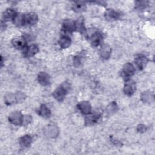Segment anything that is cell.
I'll list each match as a JSON object with an SVG mask.
<instances>
[{
	"mask_svg": "<svg viewBox=\"0 0 155 155\" xmlns=\"http://www.w3.org/2000/svg\"><path fill=\"white\" fill-rule=\"evenodd\" d=\"M101 116L99 114H91L88 116L85 119V123L87 125H92L97 123L99 120Z\"/></svg>",
	"mask_w": 155,
	"mask_h": 155,
	"instance_id": "21",
	"label": "cell"
},
{
	"mask_svg": "<svg viewBox=\"0 0 155 155\" xmlns=\"http://www.w3.org/2000/svg\"><path fill=\"white\" fill-rule=\"evenodd\" d=\"M90 39L91 43L94 46H97L99 45L102 39V35L101 33L96 31H94L91 33L90 35Z\"/></svg>",
	"mask_w": 155,
	"mask_h": 155,
	"instance_id": "6",
	"label": "cell"
},
{
	"mask_svg": "<svg viewBox=\"0 0 155 155\" xmlns=\"http://www.w3.org/2000/svg\"><path fill=\"white\" fill-rule=\"evenodd\" d=\"M23 117L22 113L20 111H14L12 113L9 117L8 120L9 121L14 125H22L23 122Z\"/></svg>",
	"mask_w": 155,
	"mask_h": 155,
	"instance_id": "3",
	"label": "cell"
},
{
	"mask_svg": "<svg viewBox=\"0 0 155 155\" xmlns=\"http://www.w3.org/2000/svg\"><path fill=\"white\" fill-rule=\"evenodd\" d=\"M78 107L79 110L84 114H89L91 111V107L90 104L88 101H82L81 102Z\"/></svg>",
	"mask_w": 155,
	"mask_h": 155,
	"instance_id": "9",
	"label": "cell"
},
{
	"mask_svg": "<svg viewBox=\"0 0 155 155\" xmlns=\"http://www.w3.org/2000/svg\"><path fill=\"white\" fill-rule=\"evenodd\" d=\"M136 90V84L133 80H127L124 85V91L125 94L131 96Z\"/></svg>",
	"mask_w": 155,
	"mask_h": 155,
	"instance_id": "5",
	"label": "cell"
},
{
	"mask_svg": "<svg viewBox=\"0 0 155 155\" xmlns=\"http://www.w3.org/2000/svg\"><path fill=\"white\" fill-rule=\"evenodd\" d=\"M75 22V30L81 33H84L85 31L84 21L82 17L79 18Z\"/></svg>",
	"mask_w": 155,
	"mask_h": 155,
	"instance_id": "22",
	"label": "cell"
},
{
	"mask_svg": "<svg viewBox=\"0 0 155 155\" xmlns=\"http://www.w3.org/2000/svg\"><path fill=\"white\" fill-rule=\"evenodd\" d=\"M32 120V118L31 117V116L30 115H25L23 117V122H22V125H27L29 123L31 122Z\"/></svg>",
	"mask_w": 155,
	"mask_h": 155,
	"instance_id": "27",
	"label": "cell"
},
{
	"mask_svg": "<svg viewBox=\"0 0 155 155\" xmlns=\"http://www.w3.org/2000/svg\"><path fill=\"white\" fill-rule=\"evenodd\" d=\"M111 53V48L110 47V45L107 44L102 45L99 51V54L101 55V57L103 59H107L109 58Z\"/></svg>",
	"mask_w": 155,
	"mask_h": 155,
	"instance_id": "10",
	"label": "cell"
},
{
	"mask_svg": "<svg viewBox=\"0 0 155 155\" xmlns=\"http://www.w3.org/2000/svg\"><path fill=\"white\" fill-rule=\"evenodd\" d=\"M5 103L7 105H11L18 102L16 93H8L4 96Z\"/></svg>",
	"mask_w": 155,
	"mask_h": 155,
	"instance_id": "19",
	"label": "cell"
},
{
	"mask_svg": "<svg viewBox=\"0 0 155 155\" xmlns=\"http://www.w3.org/2000/svg\"><path fill=\"white\" fill-rule=\"evenodd\" d=\"M38 114L44 118H48L51 115V111L44 104H42L41 105L39 109Z\"/></svg>",
	"mask_w": 155,
	"mask_h": 155,
	"instance_id": "18",
	"label": "cell"
},
{
	"mask_svg": "<svg viewBox=\"0 0 155 155\" xmlns=\"http://www.w3.org/2000/svg\"><path fill=\"white\" fill-rule=\"evenodd\" d=\"M141 100L144 102H150L153 100V95L150 91H144L141 94Z\"/></svg>",
	"mask_w": 155,
	"mask_h": 155,
	"instance_id": "24",
	"label": "cell"
},
{
	"mask_svg": "<svg viewBox=\"0 0 155 155\" xmlns=\"http://www.w3.org/2000/svg\"><path fill=\"white\" fill-rule=\"evenodd\" d=\"M16 12L13 9H7L6 10L4 13H3V19L6 21H10V20H13L15 16L16 15Z\"/></svg>",
	"mask_w": 155,
	"mask_h": 155,
	"instance_id": "16",
	"label": "cell"
},
{
	"mask_svg": "<svg viewBox=\"0 0 155 155\" xmlns=\"http://www.w3.org/2000/svg\"><path fill=\"white\" fill-rule=\"evenodd\" d=\"M147 5V2L146 1H138L136 4V7L138 8H142V7H145Z\"/></svg>",
	"mask_w": 155,
	"mask_h": 155,
	"instance_id": "29",
	"label": "cell"
},
{
	"mask_svg": "<svg viewBox=\"0 0 155 155\" xmlns=\"http://www.w3.org/2000/svg\"><path fill=\"white\" fill-rule=\"evenodd\" d=\"M107 112L109 113L110 114H113L115 112L117 111V104L114 102H113L112 103H111L108 107H107Z\"/></svg>",
	"mask_w": 155,
	"mask_h": 155,
	"instance_id": "26",
	"label": "cell"
},
{
	"mask_svg": "<svg viewBox=\"0 0 155 155\" xmlns=\"http://www.w3.org/2000/svg\"><path fill=\"white\" fill-rule=\"evenodd\" d=\"M70 88V84L67 82H64L53 91V96L57 101H62L65 98Z\"/></svg>",
	"mask_w": 155,
	"mask_h": 155,
	"instance_id": "1",
	"label": "cell"
},
{
	"mask_svg": "<svg viewBox=\"0 0 155 155\" xmlns=\"http://www.w3.org/2000/svg\"><path fill=\"white\" fill-rule=\"evenodd\" d=\"M32 142V137L30 135L27 134L22 137L19 140V144L23 147H28L30 146Z\"/></svg>",
	"mask_w": 155,
	"mask_h": 155,
	"instance_id": "17",
	"label": "cell"
},
{
	"mask_svg": "<svg viewBox=\"0 0 155 155\" xmlns=\"http://www.w3.org/2000/svg\"><path fill=\"white\" fill-rule=\"evenodd\" d=\"M148 62V59L144 56H139L137 57L135 59V64L140 70L144 68L147 65Z\"/></svg>",
	"mask_w": 155,
	"mask_h": 155,
	"instance_id": "14",
	"label": "cell"
},
{
	"mask_svg": "<svg viewBox=\"0 0 155 155\" xmlns=\"http://www.w3.org/2000/svg\"><path fill=\"white\" fill-rule=\"evenodd\" d=\"M44 134L49 137H56L59 134V129L54 124H49L47 125L44 130Z\"/></svg>",
	"mask_w": 155,
	"mask_h": 155,
	"instance_id": "2",
	"label": "cell"
},
{
	"mask_svg": "<svg viewBox=\"0 0 155 155\" xmlns=\"http://www.w3.org/2000/svg\"><path fill=\"white\" fill-rule=\"evenodd\" d=\"M137 130L139 131V132H140V133H143V132H145L146 130H147V127L144 125H142V124H140V125H139L137 127Z\"/></svg>",
	"mask_w": 155,
	"mask_h": 155,
	"instance_id": "30",
	"label": "cell"
},
{
	"mask_svg": "<svg viewBox=\"0 0 155 155\" xmlns=\"http://www.w3.org/2000/svg\"><path fill=\"white\" fill-rule=\"evenodd\" d=\"M71 42V39L67 36H62L59 41V44L62 48H66L68 47L70 45Z\"/></svg>",
	"mask_w": 155,
	"mask_h": 155,
	"instance_id": "20",
	"label": "cell"
},
{
	"mask_svg": "<svg viewBox=\"0 0 155 155\" xmlns=\"http://www.w3.org/2000/svg\"><path fill=\"white\" fill-rule=\"evenodd\" d=\"M81 62H82V59H81V56H77L74 58V64L75 66H76V67L79 66L81 64Z\"/></svg>",
	"mask_w": 155,
	"mask_h": 155,
	"instance_id": "28",
	"label": "cell"
},
{
	"mask_svg": "<svg viewBox=\"0 0 155 155\" xmlns=\"http://www.w3.org/2000/svg\"><path fill=\"white\" fill-rule=\"evenodd\" d=\"M38 21V15L33 12L28 13L24 15V25H32L35 24Z\"/></svg>",
	"mask_w": 155,
	"mask_h": 155,
	"instance_id": "4",
	"label": "cell"
},
{
	"mask_svg": "<svg viewBox=\"0 0 155 155\" xmlns=\"http://www.w3.org/2000/svg\"><path fill=\"white\" fill-rule=\"evenodd\" d=\"M72 8L74 12H76L77 13H79V12H84L86 8V6L83 3L76 2L73 5Z\"/></svg>",
	"mask_w": 155,
	"mask_h": 155,
	"instance_id": "25",
	"label": "cell"
},
{
	"mask_svg": "<svg viewBox=\"0 0 155 155\" xmlns=\"http://www.w3.org/2000/svg\"><path fill=\"white\" fill-rule=\"evenodd\" d=\"M12 44L14 47L17 49H22L25 47L26 42L24 38L22 37H18L14 38L12 41Z\"/></svg>",
	"mask_w": 155,
	"mask_h": 155,
	"instance_id": "11",
	"label": "cell"
},
{
	"mask_svg": "<svg viewBox=\"0 0 155 155\" xmlns=\"http://www.w3.org/2000/svg\"><path fill=\"white\" fill-rule=\"evenodd\" d=\"M122 72L125 78H129L134 74L135 68L132 64L128 62L124 65Z\"/></svg>",
	"mask_w": 155,
	"mask_h": 155,
	"instance_id": "7",
	"label": "cell"
},
{
	"mask_svg": "<svg viewBox=\"0 0 155 155\" xmlns=\"http://www.w3.org/2000/svg\"><path fill=\"white\" fill-rule=\"evenodd\" d=\"M62 30L65 33H71L75 30V22L70 19L65 20L62 24Z\"/></svg>",
	"mask_w": 155,
	"mask_h": 155,
	"instance_id": "8",
	"label": "cell"
},
{
	"mask_svg": "<svg viewBox=\"0 0 155 155\" xmlns=\"http://www.w3.org/2000/svg\"><path fill=\"white\" fill-rule=\"evenodd\" d=\"M105 17L110 21L117 20L120 17V14L112 9H108L105 13Z\"/></svg>",
	"mask_w": 155,
	"mask_h": 155,
	"instance_id": "13",
	"label": "cell"
},
{
	"mask_svg": "<svg viewBox=\"0 0 155 155\" xmlns=\"http://www.w3.org/2000/svg\"><path fill=\"white\" fill-rule=\"evenodd\" d=\"M38 81L42 85L46 86L50 83V76L45 72H40L38 75Z\"/></svg>",
	"mask_w": 155,
	"mask_h": 155,
	"instance_id": "12",
	"label": "cell"
},
{
	"mask_svg": "<svg viewBox=\"0 0 155 155\" xmlns=\"http://www.w3.org/2000/svg\"><path fill=\"white\" fill-rule=\"evenodd\" d=\"M24 15L21 13H17L13 19V23L17 26H21L24 25Z\"/></svg>",
	"mask_w": 155,
	"mask_h": 155,
	"instance_id": "23",
	"label": "cell"
},
{
	"mask_svg": "<svg viewBox=\"0 0 155 155\" xmlns=\"http://www.w3.org/2000/svg\"><path fill=\"white\" fill-rule=\"evenodd\" d=\"M38 51H39V48L38 45L36 44H32L27 47V48L24 52V54H25V56H27V57L33 56L35 54H36Z\"/></svg>",
	"mask_w": 155,
	"mask_h": 155,
	"instance_id": "15",
	"label": "cell"
}]
</instances>
